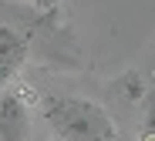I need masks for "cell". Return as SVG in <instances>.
Wrapping results in <instances>:
<instances>
[{
    "label": "cell",
    "instance_id": "1",
    "mask_svg": "<svg viewBox=\"0 0 155 141\" xmlns=\"http://www.w3.org/2000/svg\"><path fill=\"white\" fill-rule=\"evenodd\" d=\"M41 118L61 141H118V128L101 104L74 94H44Z\"/></svg>",
    "mask_w": 155,
    "mask_h": 141
},
{
    "label": "cell",
    "instance_id": "2",
    "mask_svg": "<svg viewBox=\"0 0 155 141\" xmlns=\"http://www.w3.org/2000/svg\"><path fill=\"white\" fill-rule=\"evenodd\" d=\"M31 134V91L7 88L0 94V141H27Z\"/></svg>",
    "mask_w": 155,
    "mask_h": 141
},
{
    "label": "cell",
    "instance_id": "3",
    "mask_svg": "<svg viewBox=\"0 0 155 141\" xmlns=\"http://www.w3.org/2000/svg\"><path fill=\"white\" fill-rule=\"evenodd\" d=\"M24 61H27V37L14 27H0V94L10 88V81L20 74Z\"/></svg>",
    "mask_w": 155,
    "mask_h": 141
},
{
    "label": "cell",
    "instance_id": "4",
    "mask_svg": "<svg viewBox=\"0 0 155 141\" xmlns=\"http://www.w3.org/2000/svg\"><path fill=\"white\" fill-rule=\"evenodd\" d=\"M138 141H155V88L142 91V131Z\"/></svg>",
    "mask_w": 155,
    "mask_h": 141
},
{
    "label": "cell",
    "instance_id": "5",
    "mask_svg": "<svg viewBox=\"0 0 155 141\" xmlns=\"http://www.w3.org/2000/svg\"><path fill=\"white\" fill-rule=\"evenodd\" d=\"M152 88H155V77H152Z\"/></svg>",
    "mask_w": 155,
    "mask_h": 141
}]
</instances>
